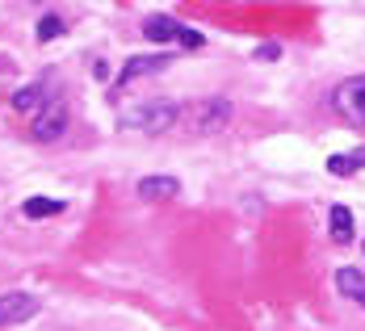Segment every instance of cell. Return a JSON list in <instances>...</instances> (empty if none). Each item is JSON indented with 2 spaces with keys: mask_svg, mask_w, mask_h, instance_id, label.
I'll use <instances>...</instances> for the list:
<instances>
[{
  "mask_svg": "<svg viewBox=\"0 0 365 331\" xmlns=\"http://www.w3.org/2000/svg\"><path fill=\"white\" fill-rule=\"evenodd\" d=\"M185 105L177 101H147V105H130L122 110V126L126 130H143V135H168L181 126Z\"/></svg>",
  "mask_w": 365,
  "mask_h": 331,
  "instance_id": "cell-1",
  "label": "cell"
},
{
  "mask_svg": "<svg viewBox=\"0 0 365 331\" xmlns=\"http://www.w3.org/2000/svg\"><path fill=\"white\" fill-rule=\"evenodd\" d=\"M227 122H231V101H222V97L193 101V105H185V113H181V126H189V135H215Z\"/></svg>",
  "mask_w": 365,
  "mask_h": 331,
  "instance_id": "cell-2",
  "label": "cell"
},
{
  "mask_svg": "<svg viewBox=\"0 0 365 331\" xmlns=\"http://www.w3.org/2000/svg\"><path fill=\"white\" fill-rule=\"evenodd\" d=\"M143 34L151 38V42H181V46H202V34H193L189 26L173 21V17H164V13H151V17H143Z\"/></svg>",
  "mask_w": 365,
  "mask_h": 331,
  "instance_id": "cell-3",
  "label": "cell"
},
{
  "mask_svg": "<svg viewBox=\"0 0 365 331\" xmlns=\"http://www.w3.org/2000/svg\"><path fill=\"white\" fill-rule=\"evenodd\" d=\"M38 310H42V302H38L34 294H26V290L0 294V331L17 327V323H26V319H34Z\"/></svg>",
  "mask_w": 365,
  "mask_h": 331,
  "instance_id": "cell-4",
  "label": "cell"
},
{
  "mask_svg": "<svg viewBox=\"0 0 365 331\" xmlns=\"http://www.w3.org/2000/svg\"><path fill=\"white\" fill-rule=\"evenodd\" d=\"M168 63H173V55H135V59H126V63H122V72H118V80H113V88H118V93H126L135 80H147V75L164 72Z\"/></svg>",
  "mask_w": 365,
  "mask_h": 331,
  "instance_id": "cell-5",
  "label": "cell"
},
{
  "mask_svg": "<svg viewBox=\"0 0 365 331\" xmlns=\"http://www.w3.org/2000/svg\"><path fill=\"white\" fill-rule=\"evenodd\" d=\"M336 110L353 126H365V75H353L336 88Z\"/></svg>",
  "mask_w": 365,
  "mask_h": 331,
  "instance_id": "cell-6",
  "label": "cell"
},
{
  "mask_svg": "<svg viewBox=\"0 0 365 331\" xmlns=\"http://www.w3.org/2000/svg\"><path fill=\"white\" fill-rule=\"evenodd\" d=\"M63 130H68V105L55 97V101L34 117V139H38V143H55Z\"/></svg>",
  "mask_w": 365,
  "mask_h": 331,
  "instance_id": "cell-7",
  "label": "cell"
},
{
  "mask_svg": "<svg viewBox=\"0 0 365 331\" xmlns=\"http://www.w3.org/2000/svg\"><path fill=\"white\" fill-rule=\"evenodd\" d=\"M139 197H147V201H173V197H181V181L177 177H143L139 181Z\"/></svg>",
  "mask_w": 365,
  "mask_h": 331,
  "instance_id": "cell-8",
  "label": "cell"
},
{
  "mask_svg": "<svg viewBox=\"0 0 365 331\" xmlns=\"http://www.w3.org/2000/svg\"><path fill=\"white\" fill-rule=\"evenodd\" d=\"M336 290H340L344 298H353V302L365 310V273H357V268H340V273H336Z\"/></svg>",
  "mask_w": 365,
  "mask_h": 331,
  "instance_id": "cell-9",
  "label": "cell"
},
{
  "mask_svg": "<svg viewBox=\"0 0 365 331\" xmlns=\"http://www.w3.org/2000/svg\"><path fill=\"white\" fill-rule=\"evenodd\" d=\"M328 231H331L336 243H349V239H353V214H349V206H331Z\"/></svg>",
  "mask_w": 365,
  "mask_h": 331,
  "instance_id": "cell-10",
  "label": "cell"
},
{
  "mask_svg": "<svg viewBox=\"0 0 365 331\" xmlns=\"http://www.w3.org/2000/svg\"><path fill=\"white\" fill-rule=\"evenodd\" d=\"M357 168H365V151H353V155H331V159H328L331 177H353Z\"/></svg>",
  "mask_w": 365,
  "mask_h": 331,
  "instance_id": "cell-11",
  "label": "cell"
},
{
  "mask_svg": "<svg viewBox=\"0 0 365 331\" xmlns=\"http://www.w3.org/2000/svg\"><path fill=\"white\" fill-rule=\"evenodd\" d=\"M59 210H63V201H55V197H30V201L21 206L26 219H51V214H59Z\"/></svg>",
  "mask_w": 365,
  "mask_h": 331,
  "instance_id": "cell-12",
  "label": "cell"
},
{
  "mask_svg": "<svg viewBox=\"0 0 365 331\" xmlns=\"http://www.w3.org/2000/svg\"><path fill=\"white\" fill-rule=\"evenodd\" d=\"M42 93H46V84H26V88H17V93H13V110H34Z\"/></svg>",
  "mask_w": 365,
  "mask_h": 331,
  "instance_id": "cell-13",
  "label": "cell"
},
{
  "mask_svg": "<svg viewBox=\"0 0 365 331\" xmlns=\"http://www.w3.org/2000/svg\"><path fill=\"white\" fill-rule=\"evenodd\" d=\"M63 34V21L59 17H42L38 21V42H51V38H59Z\"/></svg>",
  "mask_w": 365,
  "mask_h": 331,
  "instance_id": "cell-14",
  "label": "cell"
},
{
  "mask_svg": "<svg viewBox=\"0 0 365 331\" xmlns=\"http://www.w3.org/2000/svg\"><path fill=\"white\" fill-rule=\"evenodd\" d=\"M277 55H282V46H260L256 51V59H277Z\"/></svg>",
  "mask_w": 365,
  "mask_h": 331,
  "instance_id": "cell-15",
  "label": "cell"
}]
</instances>
